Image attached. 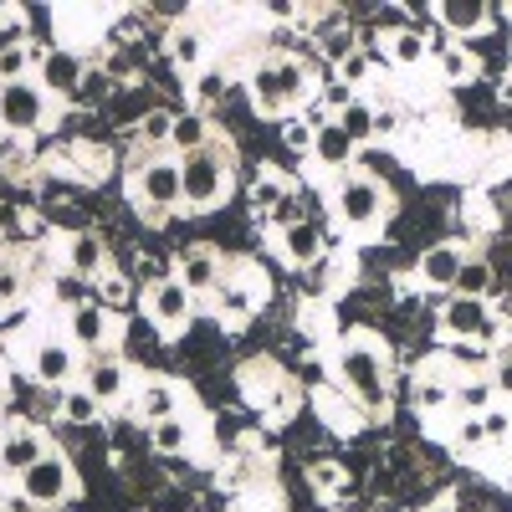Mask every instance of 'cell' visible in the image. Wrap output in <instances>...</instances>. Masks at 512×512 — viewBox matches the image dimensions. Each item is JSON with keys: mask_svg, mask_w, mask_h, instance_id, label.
<instances>
[{"mask_svg": "<svg viewBox=\"0 0 512 512\" xmlns=\"http://www.w3.org/2000/svg\"><path fill=\"white\" fill-rule=\"evenodd\" d=\"M338 384L369 410L379 415L384 400H390V364H384V349H379V338L369 333H354L344 349H338Z\"/></svg>", "mask_w": 512, "mask_h": 512, "instance_id": "1", "label": "cell"}, {"mask_svg": "<svg viewBox=\"0 0 512 512\" xmlns=\"http://www.w3.org/2000/svg\"><path fill=\"white\" fill-rule=\"evenodd\" d=\"M384 210H390V190H384L374 175H364V169H349V175L333 185V221L338 226L369 231V226L384 221Z\"/></svg>", "mask_w": 512, "mask_h": 512, "instance_id": "2", "label": "cell"}, {"mask_svg": "<svg viewBox=\"0 0 512 512\" xmlns=\"http://www.w3.org/2000/svg\"><path fill=\"white\" fill-rule=\"evenodd\" d=\"M308 98V67L297 57H267L251 72V103L262 113H282Z\"/></svg>", "mask_w": 512, "mask_h": 512, "instance_id": "3", "label": "cell"}, {"mask_svg": "<svg viewBox=\"0 0 512 512\" xmlns=\"http://www.w3.org/2000/svg\"><path fill=\"white\" fill-rule=\"evenodd\" d=\"M226 190H231V164L216 149H200V154H185L180 159V195H185L190 210L221 205Z\"/></svg>", "mask_w": 512, "mask_h": 512, "instance_id": "4", "label": "cell"}, {"mask_svg": "<svg viewBox=\"0 0 512 512\" xmlns=\"http://www.w3.org/2000/svg\"><path fill=\"white\" fill-rule=\"evenodd\" d=\"M441 333L456 338V344H497V338H502V318L492 313L487 297L451 292L441 303Z\"/></svg>", "mask_w": 512, "mask_h": 512, "instance_id": "5", "label": "cell"}, {"mask_svg": "<svg viewBox=\"0 0 512 512\" xmlns=\"http://www.w3.org/2000/svg\"><path fill=\"white\" fill-rule=\"evenodd\" d=\"M128 195L149 216H169L175 205H185L180 195V159H144L134 175H128Z\"/></svg>", "mask_w": 512, "mask_h": 512, "instance_id": "6", "label": "cell"}, {"mask_svg": "<svg viewBox=\"0 0 512 512\" xmlns=\"http://www.w3.org/2000/svg\"><path fill=\"white\" fill-rule=\"evenodd\" d=\"M21 492H26V502H36V507H62V502H72V497H77L72 461L57 456V451H47V456H41L31 472L21 477Z\"/></svg>", "mask_w": 512, "mask_h": 512, "instance_id": "7", "label": "cell"}, {"mask_svg": "<svg viewBox=\"0 0 512 512\" xmlns=\"http://www.w3.org/2000/svg\"><path fill=\"white\" fill-rule=\"evenodd\" d=\"M47 123V93H41V82H6L0 88V128H11V134H36V128Z\"/></svg>", "mask_w": 512, "mask_h": 512, "instance_id": "8", "label": "cell"}, {"mask_svg": "<svg viewBox=\"0 0 512 512\" xmlns=\"http://www.w3.org/2000/svg\"><path fill=\"white\" fill-rule=\"evenodd\" d=\"M190 308H195V292L180 277H164L159 287H149V318L159 333H180L190 323Z\"/></svg>", "mask_w": 512, "mask_h": 512, "instance_id": "9", "label": "cell"}, {"mask_svg": "<svg viewBox=\"0 0 512 512\" xmlns=\"http://www.w3.org/2000/svg\"><path fill=\"white\" fill-rule=\"evenodd\" d=\"M67 272H77L82 282H98V277H108V246H103V236H93V231H77V236L67 241Z\"/></svg>", "mask_w": 512, "mask_h": 512, "instance_id": "10", "label": "cell"}, {"mask_svg": "<svg viewBox=\"0 0 512 512\" xmlns=\"http://www.w3.org/2000/svg\"><path fill=\"white\" fill-rule=\"evenodd\" d=\"M180 282L200 297V292H216L221 282H226V267H221V256L210 251V246H195V251H185L180 256Z\"/></svg>", "mask_w": 512, "mask_h": 512, "instance_id": "11", "label": "cell"}, {"mask_svg": "<svg viewBox=\"0 0 512 512\" xmlns=\"http://www.w3.org/2000/svg\"><path fill=\"white\" fill-rule=\"evenodd\" d=\"M67 333H72L77 349H103L113 338V318H108L103 303H82L77 313H67Z\"/></svg>", "mask_w": 512, "mask_h": 512, "instance_id": "12", "label": "cell"}, {"mask_svg": "<svg viewBox=\"0 0 512 512\" xmlns=\"http://www.w3.org/2000/svg\"><path fill=\"white\" fill-rule=\"evenodd\" d=\"M354 149H359V144H354V139H349L333 118H323V123L313 128V159H318L323 169H349Z\"/></svg>", "mask_w": 512, "mask_h": 512, "instance_id": "13", "label": "cell"}, {"mask_svg": "<svg viewBox=\"0 0 512 512\" xmlns=\"http://www.w3.org/2000/svg\"><path fill=\"white\" fill-rule=\"evenodd\" d=\"M461 262H466V251L451 246V241H441V246H431V251L420 256V282L425 287H456Z\"/></svg>", "mask_w": 512, "mask_h": 512, "instance_id": "14", "label": "cell"}, {"mask_svg": "<svg viewBox=\"0 0 512 512\" xmlns=\"http://www.w3.org/2000/svg\"><path fill=\"white\" fill-rule=\"evenodd\" d=\"M436 21H441V31L466 36V31H482L492 21V6H487V0H441Z\"/></svg>", "mask_w": 512, "mask_h": 512, "instance_id": "15", "label": "cell"}, {"mask_svg": "<svg viewBox=\"0 0 512 512\" xmlns=\"http://www.w3.org/2000/svg\"><path fill=\"white\" fill-rule=\"evenodd\" d=\"M82 88V62L72 52H52L41 57V93H57V98H77Z\"/></svg>", "mask_w": 512, "mask_h": 512, "instance_id": "16", "label": "cell"}, {"mask_svg": "<svg viewBox=\"0 0 512 512\" xmlns=\"http://www.w3.org/2000/svg\"><path fill=\"white\" fill-rule=\"evenodd\" d=\"M277 246H282V256H287L292 267H313L318 256H323V231L313 221H297V226H287L277 236Z\"/></svg>", "mask_w": 512, "mask_h": 512, "instance_id": "17", "label": "cell"}, {"mask_svg": "<svg viewBox=\"0 0 512 512\" xmlns=\"http://www.w3.org/2000/svg\"><path fill=\"white\" fill-rule=\"evenodd\" d=\"M41 456H47V441H41L36 431H11L6 441H0V466L16 472V477H26Z\"/></svg>", "mask_w": 512, "mask_h": 512, "instance_id": "18", "label": "cell"}, {"mask_svg": "<svg viewBox=\"0 0 512 512\" xmlns=\"http://www.w3.org/2000/svg\"><path fill=\"white\" fill-rule=\"evenodd\" d=\"M31 374H36L41 384H67V379L77 374V359H72L67 344H41V349L31 354Z\"/></svg>", "mask_w": 512, "mask_h": 512, "instance_id": "19", "label": "cell"}, {"mask_svg": "<svg viewBox=\"0 0 512 512\" xmlns=\"http://www.w3.org/2000/svg\"><path fill=\"white\" fill-rule=\"evenodd\" d=\"M384 52H390L395 67H420L425 57H431V41H425V31H415V26H400V31H384Z\"/></svg>", "mask_w": 512, "mask_h": 512, "instance_id": "20", "label": "cell"}, {"mask_svg": "<svg viewBox=\"0 0 512 512\" xmlns=\"http://www.w3.org/2000/svg\"><path fill=\"white\" fill-rule=\"evenodd\" d=\"M175 400H180V395L169 390L164 379H149L144 390H139V420L149 425V431H154L159 420H175V415H180V405H175Z\"/></svg>", "mask_w": 512, "mask_h": 512, "instance_id": "21", "label": "cell"}, {"mask_svg": "<svg viewBox=\"0 0 512 512\" xmlns=\"http://www.w3.org/2000/svg\"><path fill=\"white\" fill-rule=\"evenodd\" d=\"M169 144L180 149V159L210 149V118H205V113H180V118H175V134H169Z\"/></svg>", "mask_w": 512, "mask_h": 512, "instance_id": "22", "label": "cell"}, {"mask_svg": "<svg viewBox=\"0 0 512 512\" xmlns=\"http://www.w3.org/2000/svg\"><path fill=\"white\" fill-rule=\"evenodd\" d=\"M123 384H128V374H123V364H118V359H108V354H103V359H93V364H88V390H93L103 405L123 395Z\"/></svg>", "mask_w": 512, "mask_h": 512, "instance_id": "23", "label": "cell"}, {"mask_svg": "<svg viewBox=\"0 0 512 512\" xmlns=\"http://www.w3.org/2000/svg\"><path fill=\"white\" fill-rule=\"evenodd\" d=\"M62 420L67 425H98L103 420V400L88 390V384H77V390L62 395Z\"/></svg>", "mask_w": 512, "mask_h": 512, "instance_id": "24", "label": "cell"}, {"mask_svg": "<svg viewBox=\"0 0 512 512\" xmlns=\"http://www.w3.org/2000/svg\"><path fill=\"white\" fill-rule=\"evenodd\" d=\"M333 123H338V128H344V134H349V139H354L359 149H364V144H369V139L379 134V113H374L369 103H359V98H354V103H349L344 113H338Z\"/></svg>", "mask_w": 512, "mask_h": 512, "instance_id": "25", "label": "cell"}, {"mask_svg": "<svg viewBox=\"0 0 512 512\" xmlns=\"http://www.w3.org/2000/svg\"><path fill=\"white\" fill-rule=\"evenodd\" d=\"M169 57H175V67L195 72L205 62V36L195 26H175V31H169Z\"/></svg>", "mask_w": 512, "mask_h": 512, "instance_id": "26", "label": "cell"}, {"mask_svg": "<svg viewBox=\"0 0 512 512\" xmlns=\"http://www.w3.org/2000/svg\"><path fill=\"white\" fill-rule=\"evenodd\" d=\"M318 47H323V57H328L333 67H344V62L359 52V31H354V26H323V31H318Z\"/></svg>", "mask_w": 512, "mask_h": 512, "instance_id": "27", "label": "cell"}, {"mask_svg": "<svg viewBox=\"0 0 512 512\" xmlns=\"http://www.w3.org/2000/svg\"><path fill=\"white\" fill-rule=\"evenodd\" d=\"M149 436H154V451L159 456H180L190 446V425H185V415H175V420H159Z\"/></svg>", "mask_w": 512, "mask_h": 512, "instance_id": "28", "label": "cell"}, {"mask_svg": "<svg viewBox=\"0 0 512 512\" xmlns=\"http://www.w3.org/2000/svg\"><path fill=\"white\" fill-rule=\"evenodd\" d=\"M451 292H461V297H492V267L482 262V256L461 262V277H456V287H451Z\"/></svg>", "mask_w": 512, "mask_h": 512, "instance_id": "29", "label": "cell"}, {"mask_svg": "<svg viewBox=\"0 0 512 512\" xmlns=\"http://www.w3.org/2000/svg\"><path fill=\"white\" fill-rule=\"evenodd\" d=\"M31 62H36V52L26 47V41H11V47H0V88H6V82H26Z\"/></svg>", "mask_w": 512, "mask_h": 512, "instance_id": "30", "label": "cell"}, {"mask_svg": "<svg viewBox=\"0 0 512 512\" xmlns=\"http://www.w3.org/2000/svg\"><path fill=\"white\" fill-rule=\"evenodd\" d=\"M88 292H93V282H82L77 272H67V277H57V282H52V297H57V303H62L67 313H77L82 303H93Z\"/></svg>", "mask_w": 512, "mask_h": 512, "instance_id": "31", "label": "cell"}, {"mask_svg": "<svg viewBox=\"0 0 512 512\" xmlns=\"http://www.w3.org/2000/svg\"><path fill=\"white\" fill-rule=\"evenodd\" d=\"M492 395H497L492 379H466L461 390H456V400H461L466 415H487V410H492Z\"/></svg>", "mask_w": 512, "mask_h": 512, "instance_id": "32", "label": "cell"}, {"mask_svg": "<svg viewBox=\"0 0 512 512\" xmlns=\"http://www.w3.org/2000/svg\"><path fill=\"white\" fill-rule=\"evenodd\" d=\"M436 62H441V77H446V82H466V77L477 72V57L466 52V47H446Z\"/></svg>", "mask_w": 512, "mask_h": 512, "instance_id": "33", "label": "cell"}, {"mask_svg": "<svg viewBox=\"0 0 512 512\" xmlns=\"http://www.w3.org/2000/svg\"><path fill=\"white\" fill-rule=\"evenodd\" d=\"M415 400H420V410H441V405H451V384L425 374V379L415 384Z\"/></svg>", "mask_w": 512, "mask_h": 512, "instance_id": "34", "label": "cell"}, {"mask_svg": "<svg viewBox=\"0 0 512 512\" xmlns=\"http://www.w3.org/2000/svg\"><path fill=\"white\" fill-rule=\"evenodd\" d=\"M216 297H221V308H226L231 318H246V313H251V297H246V287H241V282H231V277L216 287Z\"/></svg>", "mask_w": 512, "mask_h": 512, "instance_id": "35", "label": "cell"}, {"mask_svg": "<svg viewBox=\"0 0 512 512\" xmlns=\"http://www.w3.org/2000/svg\"><path fill=\"white\" fill-rule=\"evenodd\" d=\"M175 134V113H144V144H169Z\"/></svg>", "mask_w": 512, "mask_h": 512, "instance_id": "36", "label": "cell"}, {"mask_svg": "<svg viewBox=\"0 0 512 512\" xmlns=\"http://www.w3.org/2000/svg\"><path fill=\"white\" fill-rule=\"evenodd\" d=\"M287 195H292V190H287L277 175H262V180H256V205H262V210H277Z\"/></svg>", "mask_w": 512, "mask_h": 512, "instance_id": "37", "label": "cell"}, {"mask_svg": "<svg viewBox=\"0 0 512 512\" xmlns=\"http://www.w3.org/2000/svg\"><path fill=\"white\" fill-rule=\"evenodd\" d=\"M221 93H226V72H200V82H195V103L210 108Z\"/></svg>", "mask_w": 512, "mask_h": 512, "instance_id": "38", "label": "cell"}, {"mask_svg": "<svg viewBox=\"0 0 512 512\" xmlns=\"http://www.w3.org/2000/svg\"><path fill=\"white\" fill-rule=\"evenodd\" d=\"M21 287H26L21 267H16V262H0V308H6V303H16V297H21Z\"/></svg>", "mask_w": 512, "mask_h": 512, "instance_id": "39", "label": "cell"}, {"mask_svg": "<svg viewBox=\"0 0 512 512\" xmlns=\"http://www.w3.org/2000/svg\"><path fill=\"white\" fill-rule=\"evenodd\" d=\"M487 379H492V390H497L502 400H512V349L492 359V374H487Z\"/></svg>", "mask_w": 512, "mask_h": 512, "instance_id": "40", "label": "cell"}, {"mask_svg": "<svg viewBox=\"0 0 512 512\" xmlns=\"http://www.w3.org/2000/svg\"><path fill=\"white\" fill-rule=\"evenodd\" d=\"M482 425H487V441H492V446L512 441V415H507V410H487V415H482Z\"/></svg>", "mask_w": 512, "mask_h": 512, "instance_id": "41", "label": "cell"}, {"mask_svg": "<svg viewBox=\"0 0 512 512\" xmlns=\"http://www.w3.org/2000/svg\"><path fill=\"white\" fill-rule=\"evenodd\" d=\"M313 487H318V492H338V487H344V466L318 461V466H313Z\"/></svg>", "mask_w": 512, "mask_h": 512, "instance_id": "42", "label": "cell"}, {"mask_svg": "<svg viewBox=\"0 0 512 512\" xmlns=\"http://www.w3.org/2000/svg\"><path fill=\"white\" fill-rule=\"evenodd\" d=\"M282 139H287V149H308V154H313V123L292 118V123L282 128Z\"/></svg>", "mask_w": 512, "mask_h": 512, "instance_id": "43", "label": "cell"}, {"mask_svg": "<svg viewBox=\"0 0 512 512\" xmlns=\"http://www.w3.org/2000/svg\"><path fill=\"white\" fill-rule=\"evenodd\" d=\"M456 441H461V446H487V425H482V415H466V420H461V431H456Z\"/></svg>", "mask_w": 512, "mask_h": 512, "instance_id": "44", "label": "cell"}, {"mask_svg": "<svg viewBox=\"0 0 512 512\" xmlns=\"http://www.w3.org/2000/svg\"><path fill=\"white\" fill-rule=\"evenodd\" d=\"M364 77H369V57L364 52H354L344 67H338V82H349V88H354V82H364Z\"/></svg>", "mask_w": 512, "mask_h": 512, "instance_id": "45", "label": "cell"}, {"mask_svg": "<svg viewBox=\"0 0 512 512\" xmlns=\"http://www.w3.org/2000/svg\"><path fill=\"white\" fill-rule=\"evenodd\" d=\"M98 292H103V308H118L123 297H128V282H123V277H103V287H98Z\"/></svg>", "mask_w": 512, "mask_h": 512, "instance_id": "46", "label": "cell"}, {"mask_svg": "<svg viewBox=\"0 0 512 512\" xmlns=\"http://www.w3.org/2000/svg\"><path fill=\"white\" fill-rule=\"evenodd\" d=\"M154 512H190V497H185V492H164Z\"/></svg>", "mask_w": 512, "mask_h": 512, "instance_id": "47", "label": "cell"}, {"mask_svg": "<svg viewBox=\"0 0 512 512\" xmlns=\"http://www.w3.org/2000/svg\"><path fill=\"white\" fill-rule=\"evenodd\" d=\"M431 512H451V507H446V502H441V507H431Z\"/></svg>", "mask_w": 512, "mask_h": 512, "instance_id": "48", "label": "cell"}, {"mask_svg": "<svg viewBox=\"0 0 512 512\" xmlns=\"http://www.w3.org/2000/svg\"><path fill=\"white\" fill-rule=\"evenodd\" d=\"M57 512H67V507H57Z\"/></svg>", "mask_w": 512, "mask_h": 512, "instance_id": "49", "label": "cell"}]
</instances>
